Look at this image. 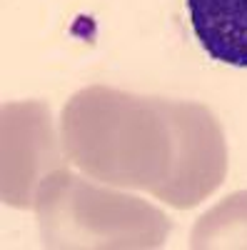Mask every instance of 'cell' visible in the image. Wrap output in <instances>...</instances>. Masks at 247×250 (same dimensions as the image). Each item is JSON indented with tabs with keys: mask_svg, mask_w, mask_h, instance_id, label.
<instances>
[{
	"mask_svg": "<svg viewBox=\"0 0 247 250\" xmlns=\"http://www.w3.org/2000/svg\"><path fill=\"white\" fill-rule=\"evenodd\" d=\"M60 138L70 165L113 188L155 195L175 165V135L160 98L82 88L63 108Z\"/></svg>",
	"mask_w": 247,
	"mask_h": 250,
	"instance_id": "6da1fadb",
	"label": "cell"
},
{
	"mask_svg": "<svg viewBox=\"0 0 247 250\" xmlns=\"http://www.w3.org/2000/svg\"><path fill=\"white\" fill-rule=\"evenodd\" d=\"M45 248L60 250H155L172 223L157 205L70 170L53 173L35 200Z\"/></svg>",
	"mask_w": 247,
	"mask_h": 250,
	"instance_id": "7a4b0ae2",
	"label": "cell"
},
{
	"mask_svg": "<svg viewBox=\"0 0 247 250\" xmlns=\"http://www.w3.org/2000/svg\"><path fill=\"white\" fill-rule=\"evenodd\" d=\"M160 105L175 135V165L155 198L177 210H188L222 185L228 175V143L210 108L192 100L165 98H160Z\"/></svg>",
	"mask_w": 247,
	"mask_h": 250,
	"instance_id": "3957f363",
	"label": "cell"
},
{
	"mask_svg": "<svg viewBox=\"0 0 247 250\" xmlns=\"http://www.w3.org/2000/svg\"><path fill=\"white\" fill-rule=\"evenodd\" d=\"M70 160L57 138L50 108L40 100L3 105V203L28 210L35 208L45 180L68 168Z\"/></svg>",
	"mask_w": 247,
	"mask_h": 250,
	"instance_id": "277c9868",
	"label": "cell"
},
{
	"mask_svg": "<svg viewBox=\"0 0 247 250\" xmlns=\"http://www.w3.org/2000/svg\"><path fill=\"white\" fill-rule=\"evenodd\" d=\"M200 48L212 60L247 68V0H185Z\"/></svg>",
	"mask_w": 247,
	"mask_h": 250,
	"instance_id": "5b68a950",
	"label": "cell"
},
{
	"mask_svg": "<svg viewBox=\"0 0 247 250\" xmlns=\"http://www.w3.org/2000/svg\"><path fill=\"white\" fill-rule=\"evenodd\" d=\"M192 250H247V190L222 198L190 235Z\"/></svg>",
	"mask_w": 247,
	"mask_h": 250,
	"instance_id": "8992f818",
	"label": "cell"
}]
</instances>
